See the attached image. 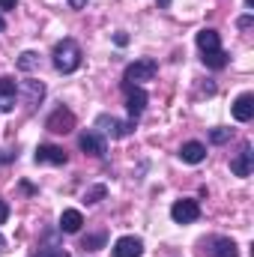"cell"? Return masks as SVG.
Segmentation results:
<instances>
[{"mask_svg": "<svg viewBox=\"0 0 254 257\" xmlns=\"http://www.w3.org/2000/svg\"><path fill=\"white\" fill-rule=\"evenodd\" d=\"M45 128L54 132V135H69V132L75 128V114H72L69 108H57V111L45 120Z\"/></svg>", "mask_w": 254, "mask_h": 257, "instance_id": "cell-9", "label": "cell"}, {"mask_svg": "<svg viewBox=\"0 0 254 257\" xmlns=\"http://www.w3.org/2000/svg\"><path fill=\"white\" fill-rule=\"evenodd\" d=\"M78 147H81L87 156H96V159H102V156L108 153L105 135H99V132H81V138H78Z\"/></svg>", "mask_w": 254, "mask_h": 257, "instance_id": "cell-8", "label": "cell"}, {"mask_svg": "<svg viewBox=\"0 0 254 257\" xmlns=\"http://www.w3.org/2000/svg\"><path fill=\"white\" fill-rule=\"evenodd\" d=\"M203 63L206 69H224L227 66V54L218 48V51H209V54H203Z\"/></svg>", "mask_w": 254, "mask_h": 257, "instance_id": "cell-19", "label": "cell"}, {"mask_svg": "<svg viewBox=\"0 0 254 257\" xmlns=\"http://www.w3.org/2000/svg\"><path fill=\"white\" fill-rule=\"evenodd\" d=\"M236 24H239V30H248V27H251V15H242Z\"/></svg>", "mask_w": 254, "mask_h": 257, "instance_id": "cell-24", "label": "cell"}, {"mask_svg": "<svg viewBox=\"0 0 254 257\" xmlns=\"http://www.w3.org/2000/svg\"><path fill=\"white\" fill-rule=\"evenodd\" d=\"M12 159H15L12 153H0V165H3V162H12Z\"/></svg>", "mask_w": 254, "mask_h": 257, "instance_id": "cell-29", "label": "cell"}, {"mask_svg": "<svg viewBox=\"0 0 254 257\" xmlns=\"http://www.w3.org/2000/svg\"><path fill=\"white\" fill-rule=\"evenodd\" d=\"M114 42H117V45H126L129 36H126V33H117V36H114Z\"/></svg>", "mask_w": 254, "mask_h": 257, "instance_id": "cell-27", "label": "cell"}, {"mask_svg": "<svg viewBox=\"0 0 254 257\" xmlns=\"http://www.w3.org/2000/svg\"><path fill=\"white\" fill-rule=\"evenodd\" d=\"M197 48H200V54H209V51H218L221 48V36L215 33V30H200L197 33Z\"/></svg>", "mask_w": 254, "mask_h": 257, "instance_id": "cell-16", "label": "cell"}, {"mask_svg": "<svg viewBox=\"0 0 254 257\" xmlns=\"http://www.w3.org/2000/svg\"><path fill=\"white\" fill-rule=\"evenodd\" d=\"M200 245H203V251H209V257H239L236 242L227 239V236H209V239H203Z\"/></svg>", "mask_w": 254, "mask_h": 257, "instance_id": "cell-5", "label": "cell"}, {"mask_svg": "<svg viewBox=\"0 0 254 257\" xmlns=\"http://www.w3.org/2000/svg\"><path fill=\"white\" fill-rule=\"evenodd\" d=\"M180 159H183L186 165H200V162L206 159V147L197 144V141H189V144L180 147Z\"/></svg>", "mask_w": 254, "mask_h": 257, "instance_id": "cell-14", "label": "cell"}, {"mask_svg": "<svg viewBox=\"0 0 254 257\" xmlns=\"http://www.w3.org/2000/svg\"><path fill=\"white\" fill-rule=\"evenodd\" d=\"M48 257H69V254H66L63 248H51V251H48Z\"/></svg>", "mask_w": 254, "mask_h": 257, "instance_id": "cell-28", "label": "cell"}, {"mask_svg": "<svg viewBox=\"0 0 254 257\" xmlns=\"http://www.w3.org/2000/svg\"><path fill=\"white\" fill-rule=\"evenodd\" d=\"M15 99H18V84L15 78H0V111L9 114L15 108Z\"/></svg>", "mask_w": 254, "mask_h": 257, "instance_id": "cell-12", "label": "cell"}, {"mask_svg": "<svg viewBox=\"0 0 254 257\" xmlns=\"http://www.w3.org/2000/svg\"><path fill=\"white\" fill-rule=\"evenodd\" d=\"M159 6H162V9H168V6H171V0H159Z\"/></svg>", "mask_w": 254, "mask_h": 257, "instance_id": "cell-30", "label": "cell"}, {"mask_svg": "<svg viewBox=\"0 0 254 257\" xmlns=\"http://www.w3.org/2000/svg\"><path fill=\"white\" fill-rule=\"evenodd\" d=\"M18 6V0H0V9L3 12H9V9H15Z\"/></svg>", "mask_w": 254, "mask_h": 257, "instance_id": "cell-25", "label": "cell"}, {"mask_svg": "<svg viewBox=\"0 0 254 257\" xmlns=\"http://www.w3.org/2000/svg\"><path fill=\"white\" fill-rule=\"evenodd\" d=\"M233 117H236L239 123H248L254 117V96L251 93H242V96L233 102Z\"/></svg>", "mask_w": 254, "mask_h": 257, "instance_id": "cell-15", "label": "cell"}, {"mask_svg": "<svg viewBox=\"0 0 254 257\" xmlns=\"http://www.w3.org/2000/svg\"><path fill=\"white\" fill-rule=\"evenodd\" d=\"M96 132L99 135H111V138H129L132 132H135V123L129 120H117V117H111V114H102V117H96Z\"/></svg>", "mask_w": 254, "mask_h": 257, "instance_id": "cell-3", "label": "cell"}, {"mask_svg": "<svg viewBox=\"0 0 254 257\" xmlns=\"http://www.w3.org/2000/svg\"><path fill=\"white\" fill-rule=\"evenodd\" d=\"M105 242H108V233L102 230V233L84 236V239H81V248H84V251H99V248H105Z\"/></svg>", "mask_w": 254, "mask_h": 257, "instance_id": "cell-18", "label": "cell"}, {"mask_svg": "<svg viewBox=\"0 0 254 257\" xmlns=\"http://www.w3.org/2000/svg\"><path fill=\"white\" fill-rule=\"evenodd\" d=\"M123 93H126L129 120H132V123H138V117H141V114H144V108H147V93H144L141 87H135V84H126V81H123Z\"/></svg>", "mask_w": 254, "mask_h": 257, "instance_id": "cell-4", "label": "cell"}, {"mask_svg": "<svg viewBox=\"0 0 254 257\" xmlns=\"http://www.w3.org/2000/svg\"><path fill=\"white\" fill-rule=\"evenodd\" d=\"M81 224H84V215L78 209H63V215H60V230L63 233H78Z\"/></svg>", "mask_w": 254, "mask_h": 257, "instance_id": "cell-17", "label": "cell"}, {"mask_svg": "<svg viewBox=\"0 0 254 257\" xmlns=\"http://www.w3.org/2000/svg\"><path fill=\"white\" fill-rule=\"evenodd\" d=\"M69 6H72V9H84V6H87V0H69Z\"/></svg>", "mask_w": 254, "mask_h": 257, "instance_id": "cell-26", "label": "cell"}, {"mask_svg": "<svg viewBox=\"0 0 254 257\" xmlns=\"http://www.w3.org/2000/svg\"><path fill=\"white\" fill-rule=\"evenodd\" d=\"M33 159H36V165H66V162H69L66 150L57 147V144H39Z\"/></svg>", "mask_w": 254, "mask_h": 257, "instance_id": "cell-7", "label": "cell"}, {"mask_svg": "<svg viewBox=\"0 0 254 257\" xmlns=\"http://www.w3.org/2000/svg\"><path fill=\"white\" fill-rule=\"evenodd\" d=\"M251 168H254V150H251V144H242V150L230 162V171L236 177H251Z\"/></svg>", "mask_w": 254, "mask_h": 257, "instance_id": "cell-10", "label": "cell"}, {"mask_svg": "<svg viewBox=\"0 0 254 257\" xmlns=\"http://www.w3.org/2000/svg\"><path fill=\"white\" fill-rule=\"evenodd\" d=\"M3 245H6V242H3V236H0V248H3Z\"/></svg>", "mask_w": 254, "mask_h": 257, "instance_id": "cell-33", "label": "cell"}, {"mask_svg": "<svg viewBox=\"0 0 254 257\" xmlns=\"http://www.w3.org/2000/svg\"><path fill=\"white\" fill-rule=\"evenodd\" d=\"M6 218H9V206H6V200L0 197V224H3Z\"/></svg>", "mask_w": 254, "mask_h": 257, "instance_id": "cell-23", "label": "cell"}, {"mask_svg": "<svg viewBox=\"0 0 254 257\" xmlns=\"http://www.w3.org/2000/svg\"><path fill=\"white\" fill-rule=\"evenodd\" d=\"M105 194H108V189L99 183V186H93V189H87V192H84V203H99Z\"/></svg>", "mask_w": 254, "mask_h": 257, "instance_id": "cell-21", "label": "cell"}, {"mask_svg": "<svg viewBox=\"0 0 254 257\" xmlns=\"http://www.w3.org/2000/svg\"><path fill=\"white\" fill-rule=\"evenodd\" d=\"M48 251H51V248H45V251H39V254H33V257H48Z\"/></svg>", "mask_w": 254, "mask_h": 257, "instance_id": "cell-31", "label": "cell"}, {"mask_svg": "<svg viewBox=\"0 0 254 257\" xmlns=\"http://www.w3.org/2000/svg\"><path fill=\"white\" fill-rule=\"evenodd\" d=\"M144 254V242L138 236H120L114 242V257H141Z\"/></svg>", "mask_w": 254, "mask_h": 257, "instance_id": "cell-13", "label": "cell"}, {"mask_svg": "<svg viewBox=\"0 0 254 257\" xmlns=\"http://www.w3.org/2000/svg\"><path fill=\"white\" fill-rule=\"evenodd\" d=\"M197 215H200V206H197V200H189V197H183L171 206V218L177 224H191V221H197Z\"/></svg>", "mask_w": 254, "mask_h": 257, "instance_id": "cell-6", "label": "cell"}, {"mask_svg": "<svg viewBox=\"0 0 254 257\" xmlns=\"http://www.w3.org/2000/svg\"><path fill=\"white\" fill-rule=\"evenodd\" d=\"M156 72H159V63H156L153 57H141V60H135V63L126 66L123 81L138 87V84H144V81H153V78H156Z\"/></svg>", "mask_w": 254, "mask_h": 257, "instance_id": "cell-2", "label": "cell"}, {"mask_svg": "<svg viewBox=\"0 0 254 257\" xmlns=\"http://www.w3.org/2000/svg\"><path fill=\"white\" fill-rule=\"evenodd\" d=\"M3 27H6V24H3V18H0V33H3Z\"/></svg>", "mask_w": 254, "mask_h": 257, "instance_id": "cell-32", "label": "cell"}, {"mask_svg": "<svg viewBox=\"0 0 254 257\" xmlns=\"http://www.w3.org/2000/svg\"><path fill=\"white\" fill-rule=\"evenodd\" d=\"M230 135H233L230 128H224V126H215L212 132H209V141H212V144H227V141H230Z\"/></svg>", "mask_w": 254, "mask_h": 257, "instance_id": "cell-22", "label": "cell"}, {"mask_svg": "<svg viewBox=\"0 0 254 257\" xmlns=\"http://www.w3.org/2000/svg\"><path fill=\"white\" fill-rule=\"evenodd\" d=\"M51 63L57 72H75L78 66H81V48H78V42L75 39H60L57 45H54V51H51Z\"/></svg>", "mask_w": 254, "mask_h": 257, "instance_id": "cell-1", "label": "cell"}, {"mask_svg": "<svg viewBox=\"0 0 254 257\" xmlns=\"http://www.w3.org/2000/svg\"><path fill=\"white\" fill-rule=\"evenodd\" d=\"M18 93H24V105H27V108H36V105L45 99V84H42V81H21Z\"/></svg>", "mask_w": 254, "mask_h": 257, "instance_id": "cell-11", "label": "cell"}, {"mask_svg": "<svg viewBox=\"0 0 254 257\" xmlns=\"http://www.w3.org/2000/svg\"><path fill=\"white\" fill-rule=\"evenodd\" d=\"M36 66H39V54H36V51H24V54L18 57V69H21V72H33Z\"/></svg>", "mask_w": 254, "mask_h": 257, "instance_id": "cell-20", "label": "cell"}]
</instances>
